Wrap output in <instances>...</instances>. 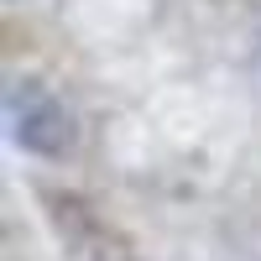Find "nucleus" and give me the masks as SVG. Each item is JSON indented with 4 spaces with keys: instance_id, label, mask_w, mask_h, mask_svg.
Returning <instances> with one entry per match:
<instances>
[{
    "instance_id": "obj_1",
    "label": "nucleus",
    "mask_w": 261,
    "mask_h": 261,
    "mask_svg": "<svg viewBox=\"0 0 261 261\" xmlns=\"http://www.w3.org/2000/svg\"><path fill=\"white\" fill-rule=\"evenodd\" d=\"M6 125H11V141L37 151V157H58V151L73 141L68 110L58 105L53 89H42L32 79H16L6 89Z\"/></svg>"
}]
</instances>
